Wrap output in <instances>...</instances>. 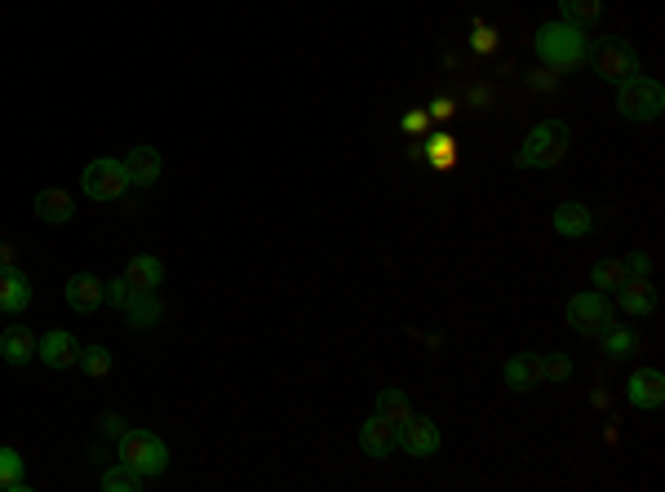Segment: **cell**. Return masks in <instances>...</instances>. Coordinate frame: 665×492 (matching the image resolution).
<instances>
[{
  "mask_svg": "<svg viewBox=\"0 0 665 492\" xmlns=\"http://www.w3.org/2000/svg\"><path fill=\"white\" fill-rule=\"evenodd\" d=\"M532 49H537V58L546 63L550 71H572V67H581L586 63V54H590V36L581 32V27H572V23H541L537 27V36H532Z\"/></svg>",
  "mask_w": 665,
  "mask_h": 492,
  "instance_id": "1",
  "label": "cell"
},
{
  "mask_svg": "<svg viewBox=\"0 0 665 492\" xmlns=\"http://www.w3.org/2000/svg\"><path fill=\"white\" fill-rule=\"evenodd\" d=\"M568 142H572V133L564 120H541V125H532L515 160H519V169H559L568 160Z\"/></svg>",
  "mask_w": 665,
  "mask_h": 492,
  "instance_id": "2",
  "label": "cell"
},
{
  "mask_svg": "<svg viewBox=\"0 0 665 492\" xmlns=\"http://www.w3.org/2000/svg\"><path fill=\"white\" fill-rule=\"evenodd\" d=\"M617 111L626 120H639V125L661 120V111H665L661 80L643 76V71H634V76H626V80H617Z\"/></svg>",
  "mask_w": 665,
  "mask_h": 492,
  "instance_id": "3",
  "label": "cell"
},
{
  "mask_svg": "<svg viewBox=\"0 0 665 492\" xmlns=\"http://www.w3.org/2000/svg\"><path fill=\"white\" fill-rule=\"evenodd\" d=\"M120 461L138 470L142 479H156V475H165V470H169V448H165V439H160L156 430L133 426V430L120 435Z\"/></svg>",
  "mask_w": 665,
  "mask_h": 492,
  "instance_id": "4",
  "label": "cell"
},
{
  "mask_svg": "<svg viewBox=\"0 0 665 492\" xmlns=\"http://www.w3.org/2000/svg\"><path fill=\"white\" fill-rule=\"evenodd\" d=\"M133 187L129 182V169L125 160L116 156H102V160H89L85 173H80V191L98 204H111V200H125V191Z\"/></svg>",
  "mask_w": 665,
  "mask_h": 492,
  "instance_id": "5",
  "label": "cell"
},
{
  "mask_svg": "<svg viewBox=\"0 0 665 492\" xmlns=\"http://www.w3.org/2000/svg\"><path fill=\"white\" fill-rule=\"evenodd\" d=\"M568 324L577 328L581 337H599L603 328L612 324V297L599 289H586L568 302Z\"/></svg>",
  "mask_w": 665,
  "mask_h": 492,
  "instance_id": "6",
  "label": "cell"
},
{
  "mask_svg": "<svg viewBox=\"0 0 665 492\" xmlns=\"http://www.w3.org/2000/svg\"><path fill=\"white\" fill-rule=\"evenodd\" d=\"M595 76L599 80H608V85H617V80H626L639 71V54H634V45L630 40H617V36H608V40H599V49H595Z\"/></svg>",
  "mask_w": 665,
  "mask_h": 492,
  "instance_id": "7",
  "label": "cell"
},
{
  "mask_svg": "<svg viewBox=\"0 0 665 492\" xmlns=\"http://www.w3.org/2000/svg\"><path fill=\"white\" fill-rule=\"evenodd\" d=\"M80 351H85V346H80L76 337L67 333V328H49V333L36 342V360L45 364V368H54V373H63V368L80 364Z\"/></svg>",
  "mask_w": 665,
  "mask_h": 492,
  "instance_id": "8",
  "label": "cell"
},
{
  "mask_svg": "<svg viewBox=\"0 0 665 492\" xmlns=\"http://www.w3.org/2000/svg\"><path fill=\"white\" fill-rule=\"evenodd\" d=\"M399 448H404L408 457H417V461H426V457H435L439 453V426L431 422V417H408L404 426H399Z\"/></svg>",
  "mask_w": 665,
  "mask_h": 492,
  "instance_id": "9",
  "label": "cell"
},
{
  "mask_svg": "<svg viewBox=\"0 0 665 492\" xmlns=\"http://www.w3.org/2000/svg\"><path fill=\"white\" fill-rule=\"evenodd\" d=\"M63 297H67V306L76 315H98L102 306H107V289H102V280H98V275H89V271L71 275Z\"/></svg>",
  "mask_w": 665,
  "mask_h": 492,
  "instance_id": "10",
  "label": "cell"
},
{
  "mask_svg": "<svg viewBox=\"0 0 665 492\" xmlns=\"http://www.w3.org/2000/svg\"><path fill=\"white\" fill-rule=\"evenodd\" d=\"M32 306V280H27L23 266H0V311L5 315H23Z\"/></svg>",
  "mask_w": 665,
  "mask_h": 492,
  "instance_id": "11",
  "label": "cell"
},
{
  "mask_svg": "<svg viewBox=\"0 0 665 492\" xmlns=\"http://www.w3.org/2000/svg\"><path fill=\"white\" fill-rule=\"evenodd\" d=\"M626 399L634 408H661L665 404V377H661V368H634L630 373V382H626Z\"/></svg>",
  "mask_w": 665,
  "mask_h": 492,
  "instance_id": "12",
  "label": "cell"
},
{
  "mask_svg": "<svg viewBox=\"0 0 665 492\" xmlns=\"http://www.w3.org/2000/svg\"><path fill=\"white\" fill-rule=\"evenodd\" d=\"M395 448H399V426H391L382 413H373V417H368V422L360 426V453L382 461V457H391Z\"/></svg>",
  "mask_w": 665,
  "mask_h": 492,
  "instance_id": "13",
  "label": "cell"
},
{
  "mask_svg": "<svg viewBox=\"0 0 665 492\" xmlns=\"http://www.w3.org/2000/svg\"><path fill=\"white\" fill-rule=\"evenodd\" d=\"M125 169H129V182L133 187H156L160 182V173H165V160H160V151L151 147V142H138V147H129V156H125Z\"/></svg>",
  "mask_w": 665,
  "mask_h": 492,
  "instance_id": "14",
  "label": "cell"
},
{
  "mask_svg": "<svg viewBox=\"0 0 665 492\" xmlns=\"http://www.w3.org/2000/svg\"><path fill=\"white\" fill-rule=\"evenodd\" d=\"M617 306L630 315V320H648V315L657 311V289H652L648 275L621 284V289H617Z\"/></svg>",
  "mask_w": 665,
  "mask_h": 492,
  "instance_id": "15",
  "label": "cell"
},
{
  "mask_svg": "<svg viewBox=\"0 0 665 492\" xmlns=\"http://www.w3.org/2000/svg\"><path fill=\"white\" fill-rule=\"evenodd\" d=\"M501 382H506V391H532V386H541V355H510L506 368H501Z\"/></svg>",
  "mask_w": 665,
  "mask_h": 492,
  "instance_id": "16",
  "label": "cell"
},
{
  "mask_svg": "<svg viewBox=\"0 0 665 492\" xmlns=\"http://www.w3.org/2000/svg\"><path fill=\"white\" fill-rule=\"evenodd\" d=\"M0 355H5V364L23 368L36 360V333L27 324H9L5 333H0Z\"/></svg>",
  "mask_w": 665,
  "mask_h": 492,
  "instance_id": "17",
  "label": "cell"
},
{
  "mask_svg": "<svg viewBox=\"0 0 665 492\" xmlns=\"http://www.w3.org/2000/svg\"><path fill=\"white\" fill-rule=\"evenodd\" d=\"M160 280H165V262L151 258V253H138V258L125 262V284L133 293H156Z\"/></svg>",
  "mask_w": 665,
  "mask_h": 492,
  "instance_id": "18",
  "label": "cell"
},
{
  "mask_svg": "<svg viewBox=\"0 0 665 492\" xmlns=\"http://www.w3.org/2000/svg\"><path fill=\"white\" fill-rule=\"evenodd\" d=\"M555 231L568 235V240H586V235L595 231V213H590L581 200H564L555 209Z\"/></svg>",
  "mask_w": 665,
  "mask_h": 492,
  "instance_id": "19",
  "label": "cell"
},
{
  "mask_svg": "<svg viewBox=\"0 0 665 492\" xmlns=\"http://www.w3.org/2000/svg\"><path fill=\"white\" fill-rule=\"evenodd\" d=\"M36 218L49 222V227H63V222L76 218V204H71L63 187H45V191H36Z\"/></svg>",
  "mask_w": 665,
  "mask_h": 492,
  "instance_id": "20",
  "label": "cell"
},
{
  "mask_svg": "<svg viewBox=\"0 0 665 492\" xmlns=\"http://www.w3.org/2000/svg\"><path fill=\"white\" fill-rule=\"evenodd\" d=\"M603 355H608V360H630V355H639V333H634L630 324H621V320H612L608 328H603Z\"/></svg>",
  "mask_w": 665,
  "mask_h": 492,
  "instance_id": "21",
  "label": "cell"
},
{
  "mask_svg": "<svg viewBox=\"0 0 665 492\" xmlns=\"http://www.w3.org/2000/svg\"><path fill=\"white\" fill-rule=\"evenodd\" d=\"M125 320H129L133 328H156L160 320H165V302H160L156 293H129Z\"/></svg>",
  "mask_w": 665,
  "mask_h": 492,
  "instance_id": "22",
  "label": "cell"
},
{
  "mask_svg": "<svg viewBox=\"0 0 665 492\" xmlns=\"http://www.w3.org/2000/svg\"><path fill=\"white\" fill-rule=\"evenodd\" d=\"M377 413H382L391 426H404L408 417H413V399H408L404 391H395V386H386V391H377Z\"/></svg>",
  "mask_w": 665,
  "mask_h": 492,
  "instance_id": "23",
  "label": "cell"
},
{
  "mask_svg": "<svg viewBox=\"0 0 665 492\" xmlns=\"http://www.w3.org/2000/svg\"><path fill=\"white\" fill-rule=\"evenodd\" d=\"M559 14H564V23L586 32V27H595L603 18V0H559Z\"/></svg>",
  "mask_w": 665,
  "mask_h": 492,
  "instance_id": "24",
  "label": "cell"
},
{
  "mask_svg": "<svg viewBox=\"0 0 665 492\" xmlns=\"http://www.w3.org/2000/svg\"><path fill=\"white\" fill-rule=\"evenodd\" d=\"M626 280L630 275H626V266H621V258H599L595 271H590V284H595L599 293H617Z\"/></svg>",
  "mask_w": 665,
  "mask_h": 492,
  "instance_id": "25",
  "label": "cell"
},
{
  "mask_svg": "<svg viewBox=\"0 0 665 492\" xmlns=\"http://www.w3.org/2000/svg\"><path fill=\"white\" fill-rule=\"evenodd\" d=\"M147 479L138 475L133 466H125V461H116V466L102 470V492H138Z\"/></svg>",
  "mask_w": 665,
  "mask_h": 492,
  "instance_id": "26",
  "label": "cell"
},
{
  "mask_svg": "<svg viewBox=\"0 0 665 492\" xmlns=\"http://www.w3.org/2000/svg\"><path fill=\"white\" fill-rule=\"evenodd\" d=\"M572 377V360L568 355H559V351H550V355H541V382H568Z\"/></svg>",
  "mask_w": 665,
  "mask_h": 492,
  "instance_id": "27",
  "label": "cell"
},
{
  "mask_svg": "<svg viewBox=\"0 0 665 492\" xmlns=\"http://www.w3.org/2000/svg\"><path fill=\"white\" fill-rule=\"evenodd\" d=\"M80 368H85L89 377H107V373H111L107 346H85V351H80Z\"/></svg>",
  "mask_w": 665,
  "mask_h": 492,
  "instance_id": "28",
  "label": "cell"
},
{
  "mask_svg": "<svg viewBox=\"0 0 665 492\" xmlns=\"http://www.w3.org/2000/svg\"><path fill=\"white\" fill-rule=\"evenodd\" d=\"M621 266H626L630 280H639V275H648V271H652V258H648L643 249H634V253H626V258H621Z\"/></svg>",
  "mask_w": 665,
  "mask_h": 492,
  "instance_id": "29",
  "label": "cell"
},
{
  "mask_svg": "<svg viewBox=\"0 0 665 492\" xmlns=\"http://www.w3.org/2000/svg\"><path fill=\"white\" fill-rule=\"evenodd\" d=\"M102 289H107V306H120V311H125V302H129V284H125V275H120V280H102Z\"/></svg>",
  "mask_w": 665,
  "mask_h": 492,
  "instance_id": "30",
  "label": "cell"
},
{
  "mask_svg": "<svg viewBox=\"0 0 665 492\" xmlns=\"http://www.w3.org/2000/svg\"><path fill=\"white\" fill-rule=\"evenodd\" d=\"M431 160L439 164V169H448V164H453V138H435L431 142Z\"/></svg>",
  "mask_w": 665,
  "mask_h": 492,
  "instance_id": "31",
  "label": "cell"
},
{
  "mask_svg": "<svg viewBox=\"0 0 665 492\" xmlns=\"http://www.w3.org/2000/svg\"><path fill=\"white\" fill-rule=\"evenodd\" d=\"M125 417H116V413H111V417H102V435H111V439H120V435H125Z\"/></svg>",
  "mask_w": 665,
  "mask_h": 492,
  "instance_id": "32",
  "label": "cell"
},
{
  "mask_svg": "<svg viewBox=\"0 0 665 492\" xmlns=\"http://www.w3.org/2000/svg\"><path fill=\"white\" fill-rule=\"evenodd\" d=\"M426 125H431V116H426V111H408V116H404V129L408 133H422Z\"/></svg>",
  "mask_w": 665,
  "mask_h": 492,
  "instance_id": "33",
  "label": "cell"
},
{
  "mask_svg": "<svg viewBox=\"0 0 665 492\" xmlns=\"http://www.w3.org/2000/svg\"><path fill=\"white\" fill-rule=\"evenodd\" d=\"M0 266H14V249H9L5 240H0Z\"/></svg>",
  "mask_w": 665,
  "mask_h": 492,
  "instance_id": "34",
  "label": "cell"
}]
</instances>
